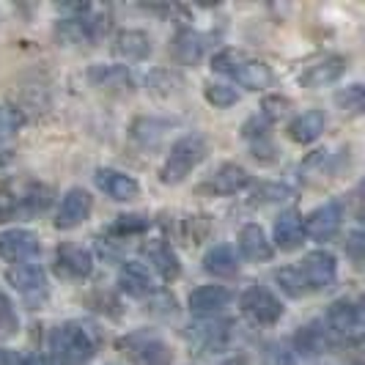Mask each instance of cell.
<instances>
[{
	"label": "cell",
	"mask_w": 365,
	"mask_h": 365,
	"mask_svg": "<svg viewBox=\"0 0 365 365\" xmlns=\"http://www.w3.org/2000/svg\"><path fill=\"white\" fill-rule=\"evenodd\" d=\"M206 154H209V146H206L203 135H184L182 140H176L170 146V154L160 168L163 184H182L206 160Z\"/></svg>",
	"instance_id": "cell-1"
},
{
	"label": "cell",
	"mask_w": 365,
	"mask_h": 365,
	"mask_svg": "<svg viewBox=\"0 0 365 365\" xmlns=\"http://www.w3.org/2000/svg\"><path fill=\"white\" fill-rule=\"evenodd\" d=\"M215 72L231 74L242 88H250V91H264L272 86V69L261 61H250L247 55L237 50H222L220 55H215Z\"/></svg>",
	"instance_id": "cell-2"
},
{
	"label": "cell",
	"mask_w": 365,
	"mask_h": 365,
	"mask_svg": "<svg viewBox=\"0 0 365 365\" xmlns=\"http://www.w3.org/2000/svg\"><path fill=\"white\" fill-rule=\"evenodd\" d=\"M50 346H53L58 365H86L96 351L93 335L83 324H74V322L55 329Z\"/></svg>",
	"instance_id": "cell-3"
},
{
	"label": "cell",
	"mask_w": 365,
	"mask_h": 365,
	"mask_svg": "<svg viewBox=\"0 0 365 365\" xmlns=\"http://www.w3.org/2000/svg\"><path fill=\"white\" fill-rule=\"evenodd\" d=\"M297 272L302 274L308 292H322V289H327V286L335 283V277H338V261H335V256L329 250H313V253H308V256L299 261Z\"/></svg>",
	"instance_id": "cell-4"
},
{
	"label": "cell",
	"mask_w": 365,
	"mask_h": 365,
	"mask_svg": "<svg viewBox=\"0 0 365 365\" xmlns=\"http://www.w3.org/2000/svg\"><path fill=\"white\" fill-rule=\"evenodd\" d=\"M9 286H14L25 302L38 305L47 299V274L38 264H14L9 272H6Z\"/></svg>",
	"instance_id": "cell-5"
},
{
	"label": "cell",
	"mask_w": 365,
	"mask_h": 365,
	"mask_svg": "<svg viewBox=\"0 0 365 365\" xmlns=\"http://www.w3.org/2000/svg\"><path fill=\"white\" fill-rule=\"evenodd\" d=\"M239 305H242L245 316H250L256 324H274L283 316L280 299L269 289H264V286H250L247 292L242 294Z\"/></svg>",
	"instance_id": "cell-6"
},
{
	"label": "cell",
	"mask_w": 365,
	"mask_h": 365,
	"mask_svg": "<svg viewBox=\"0 0 365 365\" xmlns=\"http://www.w3.org/2000/svg\"><path fill=\"white\" fill-rule=\"evenodd\" d=\"M91 209H93L91 195H88L83 187H74V190H69V192L63 195V201H61L58 217H55V228L72 231L80 222H86V220L91 217Z\"/></svg>",
	"instance_id": "cell-7"
},
{
	"label": "cell",
	"mask_w": 365,
	"mask_h": 365,
	"mask_svg": "<svg viewBox=\"0 0 365 365\" xmlns=\"http://www.w3.org/2000/svg\"><path fill=\"white\" fill-rule=\"evenodd\" d=\"M341 220H344V206L338 201H329L324 206H319V209H313L311 215L305 217V222H302V228L311 239L324 242L341 228Z\"/></svg>",
	"instance_id": "cell-8"
},
{
	"label": "cell",
	"mask_w": 365,
	"mask_h": 365,
	"mask_svg": "<svg viewBox=\"0 0 365 365\" xmlns=\"http://www.w3.org/2000/svg\"><path fill=\"white\" fill-rule=\"evenodd\" d=\"M55 269H58V274H63V277L83 280L93 269V253L88 247H83V245H63V247H58Z\"/></svg>",
	"instance_id": "cell-9"
},
{
	"label": "cell",
	"mask_w": 365,
	"mask_h": 365,
	"mask_svg": "<svg viewBox=\"0 0 365 365\" xmlns=\"http://www.w3.org/2000/svg\"><path fill=\"white\" fill-rule=\"evenodd\" d=\"M36 253H38V237L34 231L11 228V231H3L0 234V258L3 261L19 264V261L36 256Z\"/></svg>",
	"instance_id": "cell-10"
},
{
	"label": "cell",
	"mask_w": 365,
	"mask_h": 365,
	"mask_svg": "<svg viewBox=\"0 0 365 365\" xmlns=\"http://www.w3.org/2000/svg\"><path fill=\"white\" fill-rule=\"evenodd\" d=\"M93 179H96V187L113 201H135L140 195V184L135 182L132 176H127V173H121V170L99 168Z\"/></svg>",
	"instance_id": "cell-11"
},
{
	"label": "cell",
	"mask_w": 365,
	"mask_h": 365,
	"mask_svg": "<svg viewBox=\"0 0 365 365\" xmlns=\"http://www.w3.org/2000/svg\"><path fill=\"white\" fill-rule=\"evenodd\" d=\"M250 184V173L242 165H220L217 170L212 173V179L203 184V190L215 192V195H237L245 187Z\"/></svg>",
	"instance_id": "cell-12"
},
{
	"label": "cell",
	"mask_w": 365,
	"mask_h": 365,
	"mask_svg": "<svg viewBox=\"0 0 365 365\" xmlns=\"http://www.w3.org/2000/svg\"><path fill=\"white\" fill-rule=\"evenodd\" d=\"M344 72H346V58L344 55H329V58L313 63L299 74V86L302 88H324L329 83H335Z\"/></svg>",
	"instance_id": "cell-13"
},
{
	"label": "cell",
	"mask_w": 365,
	"mask_h": 365,
	"mask_svg": "<svg viewBox=\"0 0 365 365\" xmlns=\"http://www.w3.org/2000/svg\"><path fill=\"white\" fill-rule=\"evenodd\" d=\"M327 127V115L322 110H305L302 115H297L292 124H289V138L294 143H313L322 138V132Z\"/></svg>",
	"instance_id": "cell-14"
},
{
	"label": "cell",
	"mask_w": 365,
	"mask_h": 365,
	"mask_svg": "<svg viewBox=\"0 0 365 365\" xmlns=\"http://www.w3.org/2000/svg\"><path fill=\"white\" fill-rule=\"evenodd\" d=\"M231 302V292L225 286H201L190 294L187 305L192 313H201V316H212V313L222 311L225 305Z\"/></svg>",
	"instance_id": "cell-15"
},
{
	"label": "cell",
	"mask_w": 365,
	"mask_h": 365,
	"mask_svg": "<svg viewBox=\"0 0 365 365\" xmlns=\"http://www.w3.org/2000/svg\"><path fill=\"white\" fill-rule=\"evenodd\" d=\"M327 324L335 332H357L360 324H363V308L357 305V302H351V299H338V302H332V308L327 313Z\"/></svg>",
	"instance_id": "cell-16"
},
{
	"label": "cell",
	"mask_w": 365,
	"mask_h": 365,
	"mask_svg": "<svg viewBox=\"0 0 365 365\" xmlns=\"http://www.w3.org/2000/svg\"><path fill=\"white\" fill-rule=\"evenodd\" d=\"M118 286H121V292L129 294V297H148V294L154 292V280H151V274L143 264H138V261H129L121 267V272H118Z\"/></svg>",
	"instance_id": "cell-17"
},
{
	"label": "cell",
	"mask_w": 365,
	"mask_h": 365,
	"mask_svg": "<svg viewBox=\"0 0 365 365\" xmlns=\"http://www.w3.org/2000/svg\"><path fill=\"white\" fill-rule=\"evenodd\" d=\"M143 253H146L148 264L163 274L165 280H176L179 277L182 264H179V256L173 253L170 245H165V242H148L146 247H143Z\"/></svg>",
	"instance_id": "cell-18"
},
{
	"label": "cell",
	"mask_w": 365,
	"mask_h": 365,
	"mask_svg": "<svg viewBox=\"0 0 365 365\" xmlns=\"http://www.w3.org/2000/svg\"><path fill=\"white\" fill-rule=\"evenodd\" d=\"M302 237H305V228L297 212H283L274 220V242L280 250H297L302 245Z\"/></svg>",
	"instance_id": "cell-19"
},
{
	"label": "cell",
	"mask_w": 365,
	"mask_h": 365,
	"mask_svg": "<svg viewBox=\"0 0 365 365\" xmlns=\"http://www.w3.org/2000/svg\"><path fill=\"white\" fill-rule=\"evenodd\" d=\"M203 269L215 277H234L239 272L237 250L231 245H215L206 256H203Z\"/></svg>",
	"instance_id": "cell-20"
},
{
	"label": "cell",
	"mask_w": 365,
	"mask_h": 365,
	"mask_svg": "<svg viewBox=\"0 0 365 365\" xmlns=\"http://www.w3.org/2000/svg\"><path fill=\"white\" fill-rule=\"evenodd\" d=\"M88 80H91L96 88H105V91H124L132 88V74L127 72V66H105V63H96L88 69Z\"/></svg>",
	"instance_id": "cell-21"
},
{
	"label": "cell",
	"mask_w": 365,
	"mask_h": 365,
	"mask_svg": "<svg viewBox=\"0 0 365 365\" xmlns=\"http://www.w3.org/2000/svg\"><path fill=\"white\" fill-rule=\"evenodd\" d=\"M239 250L250 261H267V258L272 256V245H269V239L264 234V228L253 225V222L239 231Z\"/></svg>",
	"instance_id": "cell-22"
},
{
	"label": "cell",
	"mask_w": 365,
	"mask_h": 365,
	"mask_svg": "<svg viewBox=\"0 0 365 365\" xmlns=\"http://www.w3.org/2000/svg\"><path fill=\"white\" fill-rule=\"evenodd\" d=\"M228 322H198L190 327V341H195L203 349H220L228 341Z\"/></svg>",
	"instance_id": "cell-23"
},
{
	"label": "cell",
	"mask_w": 365,
	"mask_h": 365,
	"mask_svg": "<svg viewBox=\"0 0 365 365\" xmlns=\"http://www.w3.org/2000/svg\"><path fill=\"white\" fill-rule=\"evenodd\" d=\"M173 50L184 63H198L203 53L209 50V36H203L198 31H182L173 41Z\"/></svg>",
	"instance_id": "cell-24"
},
{
	"label": "cell",
	"mask_w": 365,
	"mask_h": 365,
	"mask_svg": "<svg viewBox=\"0 0 365 365\" xmlns=\"http://www.w3.org/2000/svg\"><path fill=\"white\" fill-rule=\"evenodd\" d=\"M115 53L121 58H127V61H143L151 53V41L140 31H124L121 36L115 38Z\"/></svg>",
	"instance_id": "cell-25"
},
{
	"label": "cell",
	"mask_w": 365,
	"mask_h": 365,
	"mask_svg": "<svg viewBox=\"0 0 365 365\" xmlns=\"http://www.w3.org/2000/svg\"><path fill=\"white\" fill-rule=\"evenodd\" d=\"M327 327L322 322H313V324H308V327H302L297 332V349L302 354H319V351L327 349Z\"/></svg>",
	"instance_id": "cell-26"
},
{
	"label": "cell",
	"mask_w": 365,
	"mask_h": 365,
	"mask_svg": "<svg viewBox=\"0 0 365 365\" xmlns=\"http://www.w3.org/2000/svg\"><path fill=\"white\" fill-rule=\"evenodd\" d=\"M58 36L69 44H80V41H93L96 38V22L93 19H63L58 25Z\"/></svg>",
	"instance_id": "cell-27"
},
{
	"label": "cell",
	"mask_w": 365,
	"mask_h": 365,
	"mask_svg": "<svg viewBox=\"0 0 365 365\" xmlns=\"http://www.w3.org/2000/svg\"><path fill=\"white\" fill-rule=\"evenodd\" d=\"M168 121H157V118H140V121H135V127H132V138L138 140V143H143V146H157L160 140H163V135L168 132Z\"/></svg>",
	"instance_id": "cell-28"
},
{
	"label": "cell",
	"mask_w": 365,
	"mask_h": 365,
	"mask_svg": "<svg viewBox=\"0 0 365 365\" xmlns=\"http://www.w3.org/2000/svg\"><path fill=\"white\" fill-rule=\"evenodd\" d=\"M274 280H277V286L289 294V297H294V299H299V297H305V294H308V286H305L302 274L297 272V267L280 269V272L274 274Z\"/></svg>",
	"instance_id": "cell-29"
},
{
	"label": "cell",
	"mask_w": 365,
	"mask_h": 365,
	"mask_svg": "<svg viewBox=\"0 0 365 365\" xmlns=\"http://www.w3.org/2000/svg\"><path fill=\"white\" fill-rule=\"evenodd\" d=\"M203 93H206V102H209V105H215V108H231V105H237L239 102L237 88L222 86V83H209Z\"/></svg>",
	"instance_id": "cell-30"
},
{
	"label": "cell",
	"mask_w": 365,
	"mask_h": 365,
	"mask_svg": "<svg viewBox=\"0 0 365 365\" xmlns=\"http://www.w3.org/2000/svg\"><path fill=\"white\" fill-rule=\"evenodd\" d=\"M335 105L341 110H346V113H360L363 110V86H349V88H344V91L335 93Z\"/></svg>",
	"instance_id": "cell-31"
},
{
	"label": "cell",
	"mask_w": 365,
	"mask_h": 365,
	"mask_svg": "<svg viewBox=\"0 0 365 365\" xmlns=\"http://www.w3.org/2000/svg\"><path fill=\"white\" fill-rule=\"evenodd\" d=\"M22 203L28 206V212H44L47 203H50V190L41 187V184H31L28 192L19 198V206H22Z\"/></svg>",
	"instance_id": "cell-32"
},
{
	"label": "cell",
	"mask_w": 365,
	"mask_h": 365,
	"mask_svg": "<svg viewBox=\"0 0 365 365\" xmlns=\"http://www.w3.org/2000/svg\"><path fill=\"white\" fill-rule=\"evenodd\" d=\"M25 124L22 113L11 105H0V135H14L19 127Z\"/></svg>",
	"instance_id": "cell-33"
},
{
	"label": "cell",
	"mask_w": 365,
	"mask_h": 365,
	"mask_svg": "<svg viewBox=\"0 0 365 365\" xmlns=\"http://www.w3.org/2000/svg\"><path fill=\"white\" fill-rule=\"evenodd\" d=\"M17 313L11 308V302H9V297L0 292V335H11L14 329H17Z\"/></svg>",
	"instance_id": "cell-34"
},
{
	"label": "cell",
	"mask_w": 365,
	"mask_h": 365,
	"mask_svg": "<svg viewBox=\"0 0 365 365\" xmlns=\"http://www.w3.org/2000/svg\"><path fill=\"white\" fill-rule=\"evenodd\" d=\"M148 225V217L143 215H127V217H118L115 220V231L118 234H143Z\"/></svg>",
	"instance_id": "cell-35"
},
{
	"label": "cell",
	"mask_w": 365,
	"mask_h": 365,
	"mask_svg": "<svg viewBox=\"0 0 365 365\" xmlns=\"http://www.w3.org/2000/svg\"><path fill=\"white\" fill-rule=\"evenodd\" d=\"M19 212V195H14L11 190H0V225L14 220Z\"/></svg>",
	"instance_id": "cell-36"
},
{
	"label": "cell",
	"mask_w": 365,
	"mask_h": 365,
	"mask_svg": "<svg viewBox=\"0 0 365 365\" xmlns=\"http://www.w3.org/2000/svg\"><path fill=\"white\" fill-rule=\"evenodd\" d=\"M292 192H289V187H280V184H264L261 190L256 192V198H261L264 203L269 201H286Z\"/></svg>",
	"instance_id": "cell-37"
},
{
	"label": "cell",
	"mask_w": 365,
	"mask_h": 365,
	"mask_svg": "<svg viewBox=\"0 0 365 365\" xmlns=\"http://www.w3.org/2000/svg\"><path fill=\"white\" fill-rule=\"evenodd\" d=\"M346 256L360 267L363 264V231H351L346 237Z\"/></svg>",
	"instance_id": "cell-38"
},
{
	"label": "cell",
	"mask_w": 365,
	"mask_h": 365,
	"mask_svg": "<svg viewBox=\"0 0 365 365\" xmlns=\"http://www.w3.org/2000/svg\"><path fill=\"white\" fill-rule=\"evenodd\" d=\"M0 365H25V363H22V357H19L17 351H11V349H0Z\"/></svg>",
	"instance_id": "cell-39"
},
{
	"label": "cell",
	"mask_w": 365,
	"mask_h": 365,
	"mask_svg": "<svg viewBox=\"0 0 365 365\" xmlns=\"http://www.w3.org/2000/svg\"><path fill=\"white\" fill-rule=\"evenodd\" d=\"M25 365H47V360H44V357H38V354H36V357H31V360H28Z\"/></svg>",
	"instance_id": "cell-40"
}]
</instances>
